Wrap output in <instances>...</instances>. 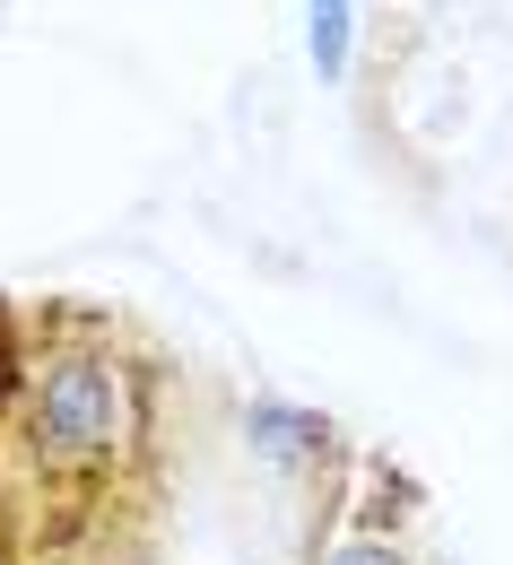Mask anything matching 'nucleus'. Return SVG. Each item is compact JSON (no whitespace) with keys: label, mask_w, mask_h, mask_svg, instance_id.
<instances>
[{"label":"nucleus","mask_w":513,"mask_h":565,"mask_svg":"<svg viewBox=\"0 0 513 565\" xmlns=\"http://www.w3.org/2000/svg\"><path fill=\"white\" fill-rule=\"evenodd\" d=\"M18 435L44 470H122L148 444V374L114 340L35 349V374L18 392Z\"/></svg>","instance_id":"f257e3e1"},{"label":"nucleus","mask_w":513,"mask_h":565,"mask_svg":"<svg viewBox=\"0 0 513 565\" xmlns=\"http://www.w3.org/2000/svg\"><path fill=\"white\" fill-rule=\"evenodd\" d=\"M244 435H253V452L270 470H322L340 452V426L322 418V409H304V401H279V392L244 401Z\"/></svg>","instance_id":"f03ea898"},{"label":"nucleus","mask_w":513,"mask_h":565,"mask_svg":"<svg viewBox=\"0 0 513 565\" xmlns=\"http://www.w3.org/2000/svg\"><path fill=\"white\" fill-rule=\"evenodd\" d=\"M349 0H304V53L322 78H349Z\"/></svg>","instance_id":"7ed1b4c3"},{"label":"nucleus","mask_w":513,"mask_h":565,"mask_svg":"<svg viewBox=\"0 0 513 565\" xmlns=\"http://www.w3.org/2000/svg\"><path fill=\"white\" fill-rule=\"evenodd\" d=\"M26 374H35V349H26V331H18V313L0 305V409H18V392H26Z\"/></svg>","instance_id":"20e7f679"},{"label":"nucleus","mask_w":513,"mask_h":565,"mask_svg":"<svg viewBox=\"0 0 513 565\" xmlns=\"http://www.w3.org/2000/svg\"><path fill=\"white\" fill-rule=\"evenodd\" d=\"M322 565H409V548H400V540H383V531H349V540H331V548H322Z\"/></svg>","instance_id":"39448f33"}]
</instances>
